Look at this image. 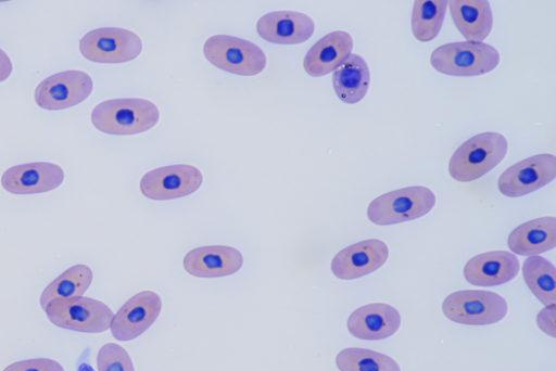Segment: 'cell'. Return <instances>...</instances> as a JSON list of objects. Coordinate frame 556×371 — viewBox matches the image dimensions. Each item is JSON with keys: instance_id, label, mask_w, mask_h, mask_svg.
Masks as SVG:
<instances>
[{"instance_id": "1", "label": "cell", "mask_w": 556, "mask_h": 371, "mask_svg": "<svg viewBox=\"0 0 556 371\" xmlns=\"http://www.w3.org/2000/svg\"><path fill=\"white\" fill-rule=\"evenodd\" d=\"M90 120L103 133L131 136L152 129L160 120V110L143 98L110 99L92 108Z\"/></svg>"}, {"instance_id": "2", "label": "cell", "mask_w": 556, "mask_h": 371, "mask_svg": "<svg viewBox=\"0 0 556 371\" xmlns=\"http://www.w3.org/2000/svg\"><path fill=\"white\" fill-rule=\"evenodd\" d=\"M508 142L504 135L486 131L464 141L452 154L448 174L458 182H470L489 174L506 157Z\"/></svg>"}, {"instance_id": "3", "label": "cell", "mask_w": 556, "mask_h": 371, "mask_svg": "<svg viewBox=\"0 0 556 371\" xmlns=\"http://www.w3.org/2000/svg\"><path fill=\"white\" fill-rule=\"evenodd\" d=\"M501 62L498 50L477 41H455L435 48L431 66L439 73L455 77H472L494 71Z\"/></svg>"}, {"instance_id": "4", "label": "cell", "mask_w": 556, "mask_h": 371, "mask_svg": "<svg viewBox=\"0 0 556 371\" xmlns=\"http://www.w3.org/2000/svg\"><path fill=\"white\" fill-rule=\"evenodd\" d=\"M437 203L434 192L424 186H410L383 193L367 207V218L377 226H390L426 216Z\"/></svg>"}, {"instance_id": "5", "label": "cell", "mask_w": 556, "mask_h": 371, "mask_svg": "<svg viewBox=\"0 0 556 371\" xmlns=\"http://www.w3.org/2000/svg\"><path fill=\"white\" fill-rule=\"evenodd\" d=\"M203 55L218 69L239 76H255L267 64L266 54L260 46L225 34L210 36L203 43Z\"/></svg>"}, {"instance_id": "6", "label": "cell", "mask_w": 556, "mask_h": 371, "mask_svg": "<svg viewBox=\"0 0 556 371\" xmlns=\"http://www.w3.org/2000/svg\"><path fill=\"white\" fill-rule=\"evenodd\" d=\"M442 312L452 322L464 325H490L502 321L508 312L506 299L483 290H460L442 302Z\"/></svg>"}, {"instance_id": "7", "label": "cell", "mask_w": 556, "mask_h": 371, "mask_svg": "<svg viewBox=\"0 0 556 371\" xmlns=\"http://www.w3.org/2000/svg\"><path fill=\"white\" fill-rule=\"evenodd\" d=\"M42 310L58 328L92 334L108 331L114 315L103 302L86 296L54 299Z\"/></svg>"}, {"instance_id": "8", "label": "cell", "mask_w": 556, "mask_h": 371, "mask_svg": "<svg viewBox=\"0 0 556 371\" xmlns=\"http://www.w3.org/2000/svg\"><path fill=\"white\" fill-rule=\"evenodd\" d=\"M80 54L102 64L126 63L137 59L143 49L141 38L122 27H99L87 31L78 42Z\"/></svg>"}, {"instance_id": "9", "label": "cell", "mask_w": 556, "mask_h": 371, "mask_svg": "<svg viewBox=\"0 0 556 371\" xmlns=\"http://www.w3.org/2000/svg\"><path fill=\"white\" fill-rule=\"evenodd\" d=\"M93 90L91 76L79 69H68L49 75L34 91L37 106L46 111H62L80 104Z\"/></svg>"}, {"instance_id": "10", "label": "cell", "mask_w": 556, "mask_h": 371, "mask_svg": "<svg viewBox=\"0 0 556 371\" xmlns=\"http://www.w3.org/2000/svg\"><path fill=\"white\" fill-rule=\"evenodd\" d=\"M556 178V156L534 154L506 168L497 179V189L504 196L521 197L535 192Z\"/></svg>"}, {"instance_id": "11", "label": "cell", "mask_w": 556, "mask_h": 371, "mask_svg": "<svg viewBox=\"0 0 556 371\" xmlns=\"http://www.w3.org/2000/svg\"><path fill=\"white\" fill-rule=\"evenodd\" d=\"M203 183L201 170L190 164H173L147 171L140 191L153 201L180 199L197 192Z\"/></svg>"}, {"instance_id": "12", "label": "cell", "mask_w": 556, "mask_h": 371, "mask_svg": "<svg viewBox=\"0 0 556 371\" xmlns=\"http://www.w3.org/2000/svg\"><path fill=\"white\" fill-rule=\"evenodd\" d=\"M161 311V296L151 290L141 291L125 302L113 315L111 334L121 342L132 341L156 321Z\"/></svg>"}, {"instance_id": "13", "label": "cell", "mask_w": 556, "mask_h": 371, "mask_svg": "<svg viewBox=\"0 0 556 371\" xmlns=\"http://www.w3.org/2000/svg\"><path fill=\"white\" fill-rule=\"evenodd\" d=\"M63 168L51 162H30L5 169L0 178L4 191L31 195L53 191L64 182Z\"/></svg>"}, {"instance_id": "14", "label": "cell", "mask_w": 556, "mask_h": 371, "mask_svg": "<svg viewBox=\"0 0 556 371\" xmlns=\"http://www.w3.org/2000/svg\"><path fill=\"white\" fill-rule=\"evenodd\" d=\"M389 258V246L379 239H367L348 245L332 258V274L343 281H351L381 268Z\"/></svg>"}, {"instance_id": "15", "label": "cell", "mask_w": 556, "mask_h": 371, "mask_svg": "<svg viewBox=\"0 0 556 371\" xmlns=\"http://www.w3.org/2000/svg\"><path fill=\"white\" fill-rule=\"evenodd\" d=\"M258 36L275 44H300L307 41L315 31V23L306 13L278 10L265 13L256 22Z\"/></svg>"}, {"instance_id": "16", "label": "cell", "mask_w": 556, "mask_h": 371, "mask_svg": "<svg viewBox=\"0 0 556 371\" xmlns=\"http://www.w3.org/2000/svg\"><path fill=\"white\" fill-rule=\"evenodd\" d=\"M399 310L387 303H370L356 308L346 320L349 333L363 341H381L401 328Z\"/></svg>"}, {"instance_id": "17", "label": "cell", "mask_w": 556, "mask_h": 371, "mask_svg": "<svg viewBox=\"0 0 556 371\" xmlns=\"http://www.w3.org/2000/svg\"><path fill=\"white\" fill-rule=\"evenodd\" d=\"M520 261L508 251H489L471 257L463 274L475 286H497L513 281L519 273Z\"/></svg>"}, {"instance_id": "18", "label": "cell", "mask_w": 556, "mask_h": 371, "mask_svg": "<svg viewBox=\"0 0 556 371\" xmlns=\"http://www.w3.org/2000/svg\"><path fill=\"white\" fill-rule=\"evenodd\" d=\"M182 266L197 278H222L237 273L243 266V256L233 246L205 245L187 252Z\"/></svg>"}, {"instance_id": "19", "label": "cell", "mask_w": 556, "mask_h": 371, "mask_svg": "<svg viewBox=\"0 0 556 371\" xmlns=\"http://www.w3.org/2000/svg\"><path fill=\"white\" fill-rule=\"evenodd\" d=\"M354 40L345 30H333L318 39L306 52L303 68L312 77L334 72L352 54Z\"/></svg>"}, {"instance_id": "20", "label": "cell", "mask_w": 556, "mask_h": 371, "mask_svg": "<svg viewBox=\"0 0 556 371\" xmlns=\"http://www.w3.org/2000/svg\"><path fill=\"white\" fill-rule=\"evenodd\" d=\"M510 253L520 256H536L556 246V218L544 216L520 223L507 238Z\"/></svg>"}, {"instance_id": "21", "label": "cell", "mask_w": 556, "mask_h": 371, "mask_svg": "<svg viewBox=\"0 0 556 371\" xmlns=\"http://www.w3.org/2000/svg\"><path fill=\"white\" fill-rule=\"evenodd\" d=\"M454 25L467 41L483 42L493 28V11L486 0L448 1Z\"/></svg>"}, {"instance_id": "22", "label": "cell", "mask_w": 556, "mask_h": 371, "mask_svg": "<svg viewBox=\"0 0 556 371\" xmlns=\"http://www.w3.org/2000/svg\"><path fill=\"white\" fill-rule=\"evenodd\" d=\"M370 71L366 60L352 53L332 74V87L337 98L345 104H356L367 94Z\"/></svg>"}, {"instance_id": "23", "label": "cell", "mask_w": 556, "mask_h": 371, "mask_svg": "<svg viewBox=\"0 0 556 371\" xmlns=\"http://www.w3.org/2000/svg\"><path fill=\"white\" fill-rule=\"evenodd\" d=\"M93 280L92 269L86 264H76L65 269L53 279L41 292L40 307L43 309L54 299H66L84 296Z\"/></svg>"}, {"instance_id": "24", "label": "cell", "mask_w": 556, "mask_h": 371, "mask_svg": "<svg viewBox=\"0 0 556 371\" xmlns=\"http://www.w3.org/2000/svg\"><path fill=\"white\" fill-rule=\"evenodd\" d=\"M556 268L543 256H529L522 263V277L531 293L543 305L556 304Z\"/></svg>"}, {"instance_id": "25", "label": "cell", "mask_w": 556, "mask_h": 371, "mask_svg": "<svg viewBox=\"0 0 556 371\" xmlns=\"http://www.w3.org/2000/svg\"><path fill=\"white\" fill-rule=\"evenodd\" d=\"M447 4L446 0L414 1L410 29L417 41L429 42L437 38L443 26Z\"/></svg>"}, {"instance_id": "26", "label": "cell", "mask_w": 556, "mask_h": 371, "mask_svg": "<svg viewBox=\"0 0 556 371\" xmlns=\"http://www.w3.org/2000/svg\"><path fill=\"white\" fill-rule=\"evenodd\" d=\"M339 371H401L396 360L368 348L348 347L336 356Z\"/></svg>"}, {"instance_id": "27", "label": "cell", "mask_w": 556, "mask_h": 371, "mask_svg": "<svg viewBox=\"0 0 556 371\" xmlns=\"http://www.w3.org/2000/svg\"><path fill=\"white\" fill-rule=\"evenodd\" d=\"M98 371H135L132 360L127 350L116 344L102 345L97 355Z\"/></svg>"}, {"instance_id": "28", "label": "cell", "mask_w": 556, "mask_h": 371, "mask_svg": "<svg viewBox=\"0 0 556 371\" xmlns=\"http://www.w3.org/2000/svg\"><path fill=\"white\" fill-rule=\"evenodd\" d=\"M2 371H65L63 366L51 358H30L15 361Z\"/></svg>"}, {"instance_id": "29", "label": "cell", "mask_w": 556, "mask_h": 371, "mask_svg": "<svg viewBox=\"0 0 556 371\" xmlns=\"http://www.w3.org/2000/svg\"><path fill=\"white\" fill-rule=\"evenodd\" d=\"M556 304L547 305L536 315V325L546 335L556 337Z\"/></svg>"}, {"instance_id": "30", "label": "cell", "mask_w": 556, "mask_h": 371, "mask_svg": "<svg viewBox=\"0 0 556 371\" xmlns=\"http://www.w3.org/2000/svg\"><path fill=\"white\" fill-rule=\"evenodd\" d=\"M13 72V63L9 54L0 48V82L9 79Z\"/></svg>"}, {"instance_id": "31", "label": "cell", "mask_w": 556, "mask_h": 371, "mask_svg": "<svg viewBox=\"0 0 556 371\" xmlns=\"http://www.w3.org/2000/svg\"><path fill=\"white\" fill-rule=\"evenodd\" d=\"M77 371H94V369L88 361L81 360L77 366Z\"/></svg>"}]
</instances>
